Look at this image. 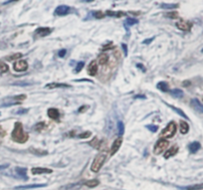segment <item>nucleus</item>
Listing matches in <instances>:
<instances>
[{"instance_id": "obj_1", "label": "nucleus", "mask_w": 203, "mask_h": 190, "mask_svg": "<svg viewBox=\"0 0 203 190\" xmlns=\"http://www.w3.org/2000/svg\"><path fill=\"white\" fill-rule=\"evenodd\" d=\"M11 138H12L14 142H16L18 143H24L28 140L29 135L27 132L24 131L23 125H22V124L19 123V121H17V123L15 124L12 134H11Z\"/></svg>"}, {"instance_id": "obj_2", "label": "nucleus", "mask_w": 203, "mask_h": 190, "mask_svg": "<svg viewBox=\"0 0 203 190\" xmlns=\"http://www.w3.org/2000/svg\"><path fill=\"white\" fill-rule=\"evenodd\" d=\"M107 155H108V152L106 150L104 151H101L99 154H97V156L94 158V161L91 165V170L93 172H99L102 166L104 165L105 161H106L107 159Z\"/></svg>"}, {"instance_id": "obj_3", "label": "nucleus", "mask_w": 203, "mask_h": 190, "mask_svg": "<svg viewBox=\"0 0 203 190\" xmlns=\"http://www.w3.org/2000/svg\"><path fill=\"white\" fill-rule=\"evenodd\" d=\"M176 130H177V127H176V124L174 121H170L166 125V127L161 131V136L163 138H173L176 134Z\"/></svg>"}, {"instance_id": "obj_4", "label": "nucleus", "mask_w": 203, "mask_h": 190, "mask_svg": "<svg viewBox=\"0 0 203 190\" xmlns=\"http://www.w3.org/2000/svg\"><path fill=\"white\" fill-rule=\"evenodd\" d=\"M169 142L165 138H160L156 142L155 147H153V153L155 154H161L168 147Z\"/></svg>"}, {"instance_id": "obj_5", "label": "nucleus", "mask_w": 203, "mask_h": 190, "mask_svg": "<svg viewBox=\"0 0 203 190\" xmlns=\"http://www.w3.org/2000/svg\"><path fill=\"white\" fill-rule=\"evenodd\" d=\"M73 8L70 6H67V5H60L58 6L57 8L55 9L54 11V14L56 16H65V15H68L72 12Z\"/></svg>"}, {"instance_id": "obj_6", "label": "nucleus", "mask_w": 203, "mask_h": 190, "mask_svg": "<svg viewBox=\"0 0 203 190\" xmlns=\"http://www.w3.org/2000/svg\"><path fill=\"white\" fill-rule=\"evenodd\" d=\"M13 69L15 72H24L28 69V63L25 60H19L16 61L13 64Z\"/></svg>"}, {"instance_id": "obj_7", "label": "nucleus", "mask_w": 203, "mask_h": 190, "mask_svg": "<svg viewBox=\"0 0 203 190\" xmlns=\"http://www.w3.org/2000/svg\"><path fill=\"white\" fill-rule=\"evenodd\" d=\"M175 25H176V27H177L179 30H181V31H185V32L190 31L191 27H192V24H191L190 22L185 21V20L179 21V22H177V23H176Z\"/></svg>"}, {"instance_id": "obj_8", "label": "nucleus", "mask_w": 203, "mask_h": 190, "mask_svg": "<svg viewBox=\"0 0 203 190\" xmlns=\"http://www.w3.org/2000/svg\"><path fill=\"white\" fill-rule=\"evenodd\" d=\"M190 106L195 112L203 113V105L199 102V100H197V99H192V100L190 101Z\"/></svg>"}, {"instance_id": "obj_9", "label": "nucleus", "mask_w": 203, "mask_h": 190, "mask_svg": "<svg viewBox=\"0 0 203 190\" xmlns=\"http://www.w3.org/2000/svg\"><path fill=\"white\" fill-rule=\"evenodd\" d=\"M122 143H123V138L122 136H119V138H116L114 142V143H112V145L111 147V155H114L118 152V150L121 149Z\"/></svg>"}, {"instance_id": "obj_10", "label": "nucleus", "mask_w": 203, "mask_h": 190, "mask_svg": "<svg viewBox=\"0 0 203 190\" xmlns=\"http://www.w3.org/2000/svg\"><path fill=\"white\" fill-rule=\"evenodd\" d=\"M35 33L39 37H46L52 33V29L49 27H39L38 29H36Z\"/></svg>"}, {"instance_id": "obj_11", "label": "nucleus", "mask_w": 203, "mask_h": 190, "mask_svg": "<svg viewBox=\"0 0 203 190\" xmlns=\"http://www.w3.org/2000/svg\"><path fill=\"white\" fill-rule=\"evenodd\" d=\"M31 172L33 175H40V174L44 173H52V169L49 168H44V167H33L31 169Z\"/></svg>"}, {"instance_id": "obj_12", "label": "nucleus", "mask_w": 203, "mask_h": 190, "mask_svg": "<svg viewBox=\"0 0 203 190\" xmlns=\"http://www.w3.org/2000/svg\"><path fill=\"white\" fill-rule=\"evenodd\" d=\"M46 89H56V88H71L70 85L64 83H49L45 86Z\"/></svg>"}, {"instance_id": "obj_13", "label": "nucleus", "mask_w": 203, "mask_h": 190, "mask_svg": "<svg viewBox=\"0 0 203 190\" xmlns=\"http://www.w3.org/2000/svg\"><path fill=\"white\" fill-rule=\"evenodd\" d=\"M47 115L48 117H50L51 120H59L60 117V112L58 111L57 109H54V108H50L47 111Z\"/></svg>"}, {"instance_id": "obj_14", "label": "nucleus", "mask_w": 203, "mask_h": 190, "mask_svg": "<svg viewBox=\"0 0 203 190\" xmlns=\"http://www.w3.org/2000/svg\"><path fill=\"white\" fill-rule=\"evenodd\" d=\"M98 72V64L96 61H92L88 66V73L90 76H95Z\"/></svg>"}, {"instance_id": "obj_15", "label": "nucleus", "mask_w": 203, "mask_h": 190, "mask_svg": "<svg viewBox=\"0 0 203 190\" xmlns=\"http://www.w3.org/2000/svg\"><path fill=\"white\" fill-rule=\"evenodd\" d=\"M106 14L108 16L111 17H116V18H119L123 16H126V13L123 12V11H112V10H107Z\"/></svg>"}, {"instance_id": "obj_16", "label": "nucleus", "mask_w": 203, "mask_h": 190, "mask_svg": "<svg viewBox=\"0 0 203 190\" xmlns=\"http://www.w3.org/2000/svg\"><path fill=\"white\" fill-rule=\"evenodd\" d=\"M46 184H30V185H22V186H17L15 189L17 190H24V189H33V188H40V187H45Z\"/></svg>"}, {"instance_id": "obj_17", "label": "nucleus", "mask_w": 203, "mask_h": 190, "mask_svg": "<svg viewBox=\"0 0 203 190\" xmlns=\"http://www.w3.org/2000/svg\"><path fill=\"white\" fill-rule=\"evenodd\" d=\"M177 151H178V147L177 146H172L171 149H169L168 150L165 151V153H164L163 156H164L165 159H168L169 157L173 156V155H175L176 153H177Z\"/></svg>"}, {"instance_id": "obj_18", "label": "nucleus", "mask_w": 203, "mask_h": 190, "mask_svg": "<svg viewBox=\"0 0 203 190\" xmlns=\"http://www.w3.org/2000/svg\"><path fill=\"white\" fill-rule=\"evenodd\" d=\"M156 88L158 89V90H160L161 92H164V93H169V91H170V90H169L168 84L166 82H164V81H161L159 83H157Z\"/></svg>"}, {"instance_id": "obj_19", "label": "nucleus", "mask_w": 203, "mask_h": 190, "mask_svg": "<svg viewBox=\"0 0 203 190\" xmlns=\"http://www.w3.org/2000/svg\"><path fill=\"white\" fill-rule=\"evenodd\" d=\"M200 147H201V145H200V143H199L198 142H191L189 144L188 149H189V151H190L191 153H195V152H197L199 149H200Z\"/></svg>"}, {"instance_id": "obj_20", "label": "nucleus", "mask_w": 203, "mask_h": 190, "mask_svg": "<svg viewBox=\"0 0 203 190\" xmlns=\"http://www.w3.org/2000/svg\"><path fill=\"white\" fill-rule=\"evenodd\" d=\"M15 171H16V173L19 175L21 178H23V179H28L27 177V169L26 168H22V167H16L15 168Z\"/></svg>"}, {"instance_id": "obj_21", "label": "nucleus", "mask_w": 203, "mask_h": 190, "mask_svg": "<svg viewBox=\"0 0 203 190\" xmlns=\"http://www.w3.org/2000/svg\"><path fill=\"white\" fill-rule=\"evenodd\" d=\"M188 131H189V124L186 121L181 120L180 121V132L182 134H186Z\"/></svg>"}, {"instance_id": "obj_22", "label": "nucleus", "mask_w": 203, "mask_h": 190, "mask_svg": "<svg viewBox=\"0 0 203 190\" xmlns=\"http://www.w3.org/2000/svg\"><path fill=\"white\" fill-rule=\"evenodd\" d=\"M183 190H202L203 189V183H198L190 186H185V187H179Z\"/></svg>"}, {"instance_id": "obj_23", "label": "nucleus", "mask_w": 203, "mask_h": 190, "mask_svg": "<svg viewBox=\"0 0 203 190\" xmlns=\"http://www.w3.org/2000/svg\"><path fill=\"white\" fill-rule=\"evenodd\" d=\"M159 7L161 9H174L178 8L179 5L177 3H161Z\"/></svg>"}, {"instance_id": "obj_24", "label": "nucleus", "mask_w": 203, "mask_h": 190, "mask_svg": "<svg viewBox=\"0 0 203 190\" xmlns=\"http://www.w3.org/2000/svg\"><path fill=\"white\" fill-rule=\"evenodd\" d=\"M165 104H166V106H167V107H169V108H170V109H173L174 112H176V113H177L179 116H181V117H184V119H185V120H188V117H187V116L185 115V113H183V111H182V109H178V108H175V107H173V106H171V105L167 104V102H165Z\"/></svg>"}, {"instance_id": "obj_25", "label": "nucleus", "mask_w": 203, "mask_h": 190, "mask_svg": "<svg viewBox=\"0 0 203 190\" xmlns=\"http://www.w3.org/2000/svg\"><path fill=\"white\" fill-rule=\"evenodd\" d=\"M80 187H81L80 183H71V184H68L66 186H64V187H62L61 190H76V189H79Z\"/></svg>"}, {"instance_id": "obj_26", "label": "nucleus", "mask_w": 203, "mask_h": 190, "mask_svg": "<svg viewBox=\"0 0 203 190\" xmlns=\"http://www.w3.org/2000/svg\"><path fill=\"white\" fill-rule=\"evenodd\" d=\"M84 184L86 186H88V187L90 188H93V187H96V186H98L100 184V181L98 179H92V180H87L84 182Z\"/></svg>"}, {"instance_id": "obj_27", "label": "nucleus", "mask_w": 203, "mask_h": 190, "mask_svg": "<svg viewBox=\"0 0 203 190\" xmlns=\"http://www.w3.org/2000/svg\"><path fill=\"white\" fill-rule=\"evenodd\" d=\"M89 144H90L91 146H93L94 149H100V146H101V144H102V142H101V140L98 138H95L93 140H91V142H89Z\"/></svg>"}, {"instance_id": "obj_28", "label": "nucleus", "mask_w": 203, "mask_h": 190, "mask_svg": "<svg viewBox=\"0 0 203 190\" xmlns=\"http://www.w3.org/2000/svg\"><path fill=\"white\" fill-rule=\"evenodd\" d=\"M169 94L172 95L174 98H182L183 97V92L180 89H173L171 91H169Z\"/></svg>"}, {"instance_id": "obj_29", "label": "nucleus", "mask_w": 203, "mask_h": 190, "mask_svg": "<svg viewBox=\"0 0 203 190\" xmlns=\"http://www.w3.org/2000/svg\"><path fill=\"white\" fill-rule=\"evenodd\" d=\"M45 127H46V124H45V121H40V123L36 124L35 125H34V131H43Z\"/></svg>"}, {"instance_id": "obj_30", "label": "nucleus", "mask_w": 203, "mask_h": 190, "mask_svg": "<svg viewBox=\"0 0 203 190\" xmlns=\"http://www.w3.org/2000/svg\"><path fill=\"white\" fill-rule=\"evenodd\" d=\"M137 23H138L137 19L129 17V18H126V20L125 22V27H126V26H133V25H135V24H137Z\"/></svg>"}, {"instance_id": "obj_31", "label": "nucleus", "mask_w": 203, "mask_h": 190, "mask_svg": "<svg viewBox=\"0 0 203 190\" xmlns=\"http://www.w3.org/2000/svg\"><path fill=\"white\" fill-rule=\"evenodd\" d=\"M118 131H119V135L123 136V134H125V124L122 120H119L118 123Z\"/></svg>"}, {"instance_id": "obj_32", "label": "nucleus", "mask_w": 203, "mask_h": 190, "mask_svg": "<svg viewBox=\"0 0 203 190\" xmlns=\"http://www.w3.org/2000/svg\"><path fill=\"white\" fill-rule=\"evenodd\" d=\"M99 62L101 65H106L109 62V56L107 54H102L99 57Z\"/></svg>"}, {"instance_id": "obj_33", "label": "nucleus", "mask_w": 203, "mask_h": 190, "mask_svg": "<svg viewBox=\"0 0 203 190\" xmlns=\"http://www.w3.org/2000/svg\"><path fill=\"white\" fill-rule=\"evenodd\" d=\"M164 16L167 18H170V19H177L179 17V14H178V12H176V11H171V12L166 13Z\"/></svg>"}, {"instance_id": "obj_34", "label": "nucleus", "mask_w": 203, "mask_h": 190, "mask_svg": "<svg viewBox=\"0 0 203 190\" xmlns=\"http://www.w3.org/2000/svg\"><path fill=\"white\" fill-rule=\"evenodd\" d=\"M9 70V67L7 64L3 63V62H0V73L3 74V73H6V72H8Z\"/></svg>"}, {"instance_id": "obj_35", "label": "nucleus", "mask_w": 203, "mask_h": 190, "mask_svg": "<svg viewBox=\"0 0 203 190\" xmlns=\"http://www.w3.org/2000/svg\"><path fill=\"white\" fill-rule=\"evenodd\" d=\"M93 15H94V17L97 19H103L105 17V14L102 12V11H94Z\"/></svg>"}, {"instance_id": "obj_36", "label": "nucleus", "mask_w": 203, "mask_h": 190, "mask_svg": "<svg viewBox=\"0 0 203 190\" xmlns=\"http://www.w3.org/2000/svg\"><path fill=\"white\" fill-rule=\"evenodd\" d=\"M92 135V132L91 131H85V132H82V134H80L78 135L79 138H90V136Z\"/></svg>"}, {"instance_id": "obj_37", "label": "nucleus", "mask_w": 203, "mask_h": 190, "mask_svg": "<svg viewBox=\"0 0 203 190\" xmlns=\"http://www.w3.org/2000/svg\"><path fill=\"white\" fill-rule=\"evenodd\" d=\"M85 66V63L84 62H79L76 66V69H75V73H79V72H81L82 69L84 68Z\"/></svg>"}, {"instance_id": "obj_38", "label": "nucleus", "mask_w": 203, "mask_h": 190, "mask_svg": "<svg viewBox=\"0 0 203 190\" xmlns=\"http://www.w3.org/2000/svg\"><path fill=\"white\" fill-rule=\"evenodd\" d=\"M21 57H22V54H21V53H16V54H14V55H12V56L8 57V58H7V60H9V61H13V60L20 59Z\"/></svg>"}, {"instance_id": "obj_39", "label": "nucleus", "mask_w": 203, "mask_h": 190, "mask_svg": "<svg viewBox=\"0 0 203 190\" xmlns=\"http://www.w3.org/2000/svg\"><path fill=\"white\" fill-rule=\"evenodd\" d=\"M146 127L148 128V130L151 131V132H156L157 130H158V127L157 125H155V124H149V125H146Z\"/></svg>"}, {"instance_id": "obj_40", "label": "nucleus", "mask_w": 203, "mask_h": 190, "mask_svg": "<svg viewBox=\"0 0 203 190\" xmlns=\"http://www.w3.org/2000/svg\"><path fill=\"white\" fill-rule=\"evenodd\" d=\"M13 100H16V101H23L26 99V96L25 95H19V96H16V97H13L12 98Z\"/></svg>"}, {"instance_id": "obj_41", "label": "nucleus", "mask_w": 203, "mask_h": 190, "mask_svg": "<svg viewBox=\"0 0 203 190\" xmlns=\"http://www.w3.org/2000/svg\"><path fill=\"white\" fill-rule=\"evenodd\" d=\"M66 53H67L66 49H62V50H60V51L58 52V56L60 57V58H63V57L66 56Z\"/></svg>"}, {"instance_id": "obj_42", "label": "nucleus", "mask_w": 203, "mask_h": 190, "mask_svg": "<svg viewBox=\"0 0 203 190\" xmlns=\"http://www.w3.org/2000/svg\"><path fill=\"white\" fill-rule=\"evenodd\" d=\"M114 48V46H112V44H108V45H105V46L102 48V50L103 51H108V50H110V49H112Z\"/></svg>"}, {"instance_id": "obj_43", "label": "nucleus", "mask_w": 203, "mask_h": 190, "mask_svg": "<svg viewBox=\"0 0 203 190\" xmlns=\"http://www.w3.org/2000/svg\"><path fill=\"white\" fill-rule=\"evenodd\" d=\"M137 67L140 70H142V72H144V73H145V72H146L145 67H144V65H142V64H137Z\"/></svg>"}, {"instance_id": "obj_44", "label": "nucleus", "mask_w": 203, "mask_h": 190, "mask_svg": "<svg viewBox=\"0 0 203 190\" xmlns=\"http://www.w3.org/2000/svg\"><path fill=\"white\" fill-rule=\"evenodd\" d=\"M122 47L123 49V52H125V55L127 56V47H126V44H122Z\"/></svg>"}, {"instance_id": "obj_45", "label": "nucleus", "mask_w": 203, "mask_h": 190, "mask_svg": "<svg viewBox=\"0 0 203 190\" xmlns=\"http://www.w3.org/2000/svg\"><path fill=\"white\" fill-rule=\"evenodd\" d=\"M6 134V131L3 130V128L0 127V136H4Z\"/></svg>"}, {"instance_id": "obj_46", "label": "nucleus", "mask_w": 203, "mask_h": 190, "mask_svg": "<svg viewBox=\"0 0 203 190\" xmlns=\"http://www.w3.org/2000/svg\"><path fill=\"white\" fill-rule=\"evenodd\" d=\"M28 112V109H20V111H17L16 113H18V115H21V113H26Z\"/></svg>"}, {"instance_id": "obj_47", "label": "nucleus", "mask_w": 203, "mask_h": 190, "mask_svg": "<svg viewBox=\"0 0 203 190\" xmlns=\"http://www.w3.org/2000/svg\"><path fill=\"white\" fill-rule=\"evenodd\" d=\"M153 39H155V37H152V38H150V39H146L145 41H144V44H148V43H150Z\"/></svg>"}, {"instance_id": "obj_48", "label": "nucleus", "mask_w": 203, "mask_h": 190, "mask_svg": "<svg viewBox=\"0 0 203 190\" xmlns=\"http://www.w3.org/2000/svg\"><path fill=\"white\" fill-rule=\"evenodd\" d=\"M13 85H20V86H27V85H29L28 83H15V84H13Z\"/></svg>"}, {"instance_id": "obj_49", "label": "nucleus", "mask_w": 203, "mask_h": 190, "mask_svg": "<svg viewBox=\"0 0 203 190\" xmlns=\"http://www.w3.org/2000/svg\"><path fill=\"white\" fill-rule=\"evenodd\" d=\"M145 99V97L144 96H142V95H137V96H135L134 97V99Z\"/></svg>"}, {"instance_id": "obj_50", "label": "nucleus", "mask_w": 203, "mask_h": 190, "mask_svg": "<svg viewBox=\"0 0 203 190\" xmlns=\"http://www.w3.org/2000/svg\"><path fill=\"white\" fill-rule=\"evenodd\" d=\"M88 109V107H86V106H84V107H82V108H81L80 109H79V112H81V113H83V109Z\"/></svg>"}, {"instance_id": "obj_51", "label": "nucleus", "mask_w": 203, "mask_h": 190, "mask_svg": "<svg viewBox=\"0 0 203 190\" xmlns=\"http://www.w3.org/2000/svg\"><path fill=\"white\" fill-rule=\"evenodd\" d=\"M189 84H190V83H188V82H184V83H183V85H184V86H186V85H189Z\"/></svg>"}, {"instance_id": "obj_52", "label": "nucleus", "mask_w": 203, "mask_h": 190, "mask_svg": "<svg viewBox=\"0 0 203 190\" xmlns=\"http://www.w3.org/2000/svg\"><path fill=\"white\" fill-rule=\"evenodd\" d=\"M83 1H86V2H92L94 0H83Z\"/></svg>"}, {"instance_id": "obj_53", "label": "nucleus", "mask_w": 203, "mask_h": 190, "mask_svg": "<svg viewBox=\"0 0 203 190\" xmlns=\"http://www.w3.org/2000/svg\"><path fill=\"white\" fill-rule=\"evenodd\" d=\"M7 166H8V165H3V166H0V169H1V168H5V167H7Z\"/></svg>"}, {"instance_id": "obj_54", "label": "nucleus", "mask_w": 203, "mask_h": 190, "mask_svg": "<svg viewBox=\"0 0 203 190\" xmlns=\"http://www.w3.org/2000/svg\"><path fill=\"white\" fill-rule=\"evenodd\" d=\"M201 52H202V53H203V49H202V50H201Z\"/></svg>"}]
</instances>
